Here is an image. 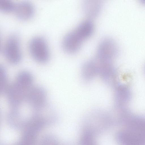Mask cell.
<instances>
[{
    "mask_svg": "<svg viewBox=\"0 0 145 145\" xmlns=\"http://www.w3.org/2000/svg\"><path fill=\"white\" fill-rule=\"evenodd\" d=\"M0 89L1 94H6L10 85L8 82L6 70L3 65L0 67Z\"/></svg>",
    "mask_w": 145,
    "mask_h": 145,
    "instance_id": "13",
    "label": "cell"
},
{
    "mask_svg": "<svg viewBox=\"0 0 145 145\" xmlns=\"http://www.w3.org/2000/svg\"><path fill=\"white\" fill-rule=\"evenodd\" d=\"M3 53L10 63L16 65L20 63L22 54L19 38L17 34H12L7 39L3 48Z\"/></svg>",
    "mask_w": 145,
    "mask_h": 145,
    "instance_id": "3",
    "label": "cell"
},
{
    "mask_svg": "<svg viewBox=\"0 0 145 145\" xmlns=\"http://www.w3.org/2000/svg\"><path fill=\"white\" fill-rule=\"evenodd\" d=\"M33 78L29 72L23 71L17 75L14 82L10 85L5 95L12 108H19L25 101L28 93L33 86Z\"/></svg>",
    "mask_w": 145,
    "mask_h": 145,
    "instance_id": "1",
    "label": "cell"
},
{
    "mask_svg": "<svg viewBox=\"0 0 145 145\" xmlns=\"http://www.w3.org/2000/svg\"><path fill=\"white\" fill-rule=\"evenodd\" d=\"M37 134L24 131L20 140L14 145H35Z\"/></svg>",
    "mask_w": 145,
    "mask_h": 145,
    "instance_id": "12",
    "label": "cell"
},
{
    "mask_svg": "<svg viewBox=\"0 0 145 145\" xmlns=\"http://www.w3.org/2000/svg\"><path fill=\"white\" fill-rule=\"evenodd\" d=\"M82 5L85 14L88 18H93L100 14L102 9L103 2L101 0H86L83 1Z\"/></svg>",
    "mask_w": 145,
    "mask_h": 145,
    "instance_id": "9",
    "label": "cell"
},
{
    "mask_svg": "<svg viewBox=\"0 0 145 145\" xmlns=\"http://www.w3.org/2000/svg\"><path fill=\"white\" fill-rule=\"evenodd\" d=\"M47 93L44 88L39 86H33L28 93L26 101L34 110L47 103Z\"/></svg>",
    "mask_w": 145,
    "mask_h": 145,
    "instance_id": "6",
    "label": "cell"
},
{
    "mask_svg": "<svg viewBox=\"0 0 145 145\" xmlns=\"http://www.w3.org/2000/svg\"><path fill=\"white\" fill-rule=\"evenodd\" d=\"M29 49L32 58L37 62L44 64L49 61L50 55V49L44 37L37 36L32 38L29 43Z\"/></svg>",
    "mask_w": 145,
    "mask_h": 145,
    "instance_id": "2",
    "label": "cell"
},
{
    "mask_svg": "<svg viewBox=\"0 0 145 145\" xmlns=\"http://www.w3.org/2000/svg\"><path fill=\"white\" fill-rule=\"evenodd\" d=\"M14 12L16 17L21 20L31 19L35 13L33 4L29 1H23L16 4Z\"/></svg>",
    "mask_w": 145,
    "mask_h": 145,
    "instance_id": "8",
    "label": "cell"
},
{
    "mask_svg": "<svg viewBox=\"0 0 145 145\" xmlns=\"http://www.w3.org/2000/svg\"><path fill=\"white\" fill-rule=\"evenodd\" d=\"M84 40L80 34L74 29L65 36L62 41V47L66 53L74 54L79 50Z\"/></svg>",
    "mask_w": 145,
    "mask_h": 145,
    "instance_id": "5",
    "label": "cell"
},
{
    "mask_svg": "<svg viewBox=\"0 0 145 145\" xmlns=\"http://www.w3.org/2000/svg\"><path fill=\"white\" fill-rule=\"evenodd\" d=\"M16 4L10 0H0V10L5 13L14 12Z\"/></svg>",
    "mask_w": 145,
    "mask_h": 145,
    "instance_id": "14",
    "label": "cell"
},
{
    "mask_svg": "<svg viewBox=\"0 0 145 145\" xmlns=\"http://www.w3.org/2000/svg\"><path fill=\"white\" fill-rule=\"evenodd\" d=\"M75 29L86 40L93 33L94 26L91 21L88 20L81 22Z\"/></svg>",
    "mask_w": 145,
    "mask_h": 145,
    "instance_id": "10",
    "label": "cell"
},
{
    "mask_svg": "<svg viewBox=\"0 0 145 145\" xmlns=\"http://www.w3.org/2000/svg\"><path fill=\"white\" fill-rule=\"evenodd\" d=\"M117 44L113 39L105 38L99 44L97 50L96 57L102 61L110 63L118 54Z\"/></svg>",
    "mask_w": 145,
    "mask_h": 145,
    "instance_id": "4",
    "label": "cell"
},
{
    "mask_svg": "<svg viewBox=\"0 0 145 145\" xmlns=\"http://www.w3.org/2000/svg\"><path fill=\"white\" fill-rule=\"evenodd\" d=\"M119 140L123 145H145V133L127 129L121 132Z\"/></svg>",
    "mask_w": 145,
    "mask_h": 145,
    "instance_id": "7",
    "label": "cell"
},
{
    "mask_svg": "<svg viewBox=\"0 0 145 145\" xmlns=\"http://www.w3.org/2000/svg\"><path fill=\"white\" fill-rule=\"evenodd\" d=\"M38 145H57L55 138L52 135H47L44 137Z\"/></svg>",
    "mask_w": 145,
    "mask_h": 145,
    "instance_id": "15",
    "label": "cell"
},
{
    "mask_svg": "<svg viewBox=\"0 0 145 145\" xmlns=\"http://www.w3.org/2000/svg\"><path fill=\"white\" fill-rule=\"evenodd\" d=\"M129 129L145 133V119L135 117L130 119L127 122Z\"/></svg>",
    "mask_w": 145,
    "mask_h": 145,
    "instance_id": "11",
    "label": "cell"
}]
</instances>
